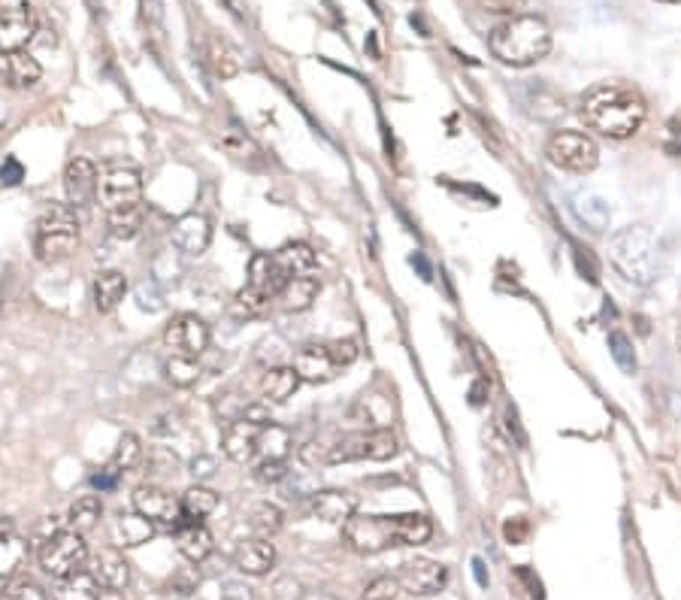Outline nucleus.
I'll return each instance as SVG.
<instances>
[{
    "label": "nucleus",
    "instance_id": "1",
    "mask_svg": "<svg viewBox=\"0 0 681 600\" xmlns=\"http://www.w3.org/2000/svg\"><path fill=\"white\" fill-rule=\"evenodd\" d=\"M579 113L591 131L612 140H627L645 125L648 107H645V97L633 85L603 82L582 97Z\"/></svg>",
    "mask_w": 681,
    "mask_h": 600
},
{
    "label": "nucleus",
    "instance_id": "2",
    "mask_svg": "<svg viewBox=\"0 0 681 600\" xmlns=\"http://www.w3.org/2000/svg\"><path fill=\"white\" fill-rule=\"evenodd\" d=\"M343 534L349 546L361 555H376L394 546H421L430 540L433 525L421 513H403V516H352L343 525Z\"/></svg>",
    "mask_w": 681,
    "mask_h": 600
},
{
    "label": "nucleus",
    "instance_id": "3",
    "mask_svg": "<svg viewBox=\"0 0 681 600\" xmlns=\"http://www.w3.org/2000/svg\"><path fill=\"white\" fill-rule=\"evenodd\" d=\"M491 55L509 67H530L551 52V31L536 16H509L488 34Z\"/></svg>",
    "mask_w": 681,
    "mask_h": 600
},
{
    "label": "nucleus",
    "instance_id": "4",
    "mask_svg": "<svg viewBox=\"0 0 681 600\" xmlns=\"http://www.w3.org/2000/svg\"><path fill=\"white\" fill-rule=\"evenodd\" d=\"M612 267L633 285H651L657 276V237L648 225H627L609 240Z\"/></svg>",
    "mask_w": 681,
    "mask_h": 600
},
{
    "label": "nucleus",
    "instance_id": "5",
    "mask_svg": "<svg viewBox=\"0 0 681 600\" xmlns=\"http://www.w3.org/2000/svg\"><path fill=\"white\" fill-rule=\"evenodd\" d=\"M76 249H79L76 210L70 204L67 207L52 204L49 210H43V216L37 219V228H34V252H37V261H43V264H61Z\"/></svg>",
    "mask_w": 681,
    "mask_h": 600
},
{
    "label": "nucleus",
    "instance_id": "6",
    "mask_svg": "<svg viewBox=\"0 0 681 600\" xmlns=\"http://www.w3.org/2000/svg\"><path fill=\"white\" fill-rule=\"evenodd\" d=\"M545 155L554 167L566 170V173H591L600 161V149L594 143L591 134L585 131H557L551 134L548 146H545Z\"/></svg>",
    "mask_w": 681,
    "mask_h": 600
},
{
    "label": "nucleus",
    "instance_id": "7",
    "mask_svg": "<svg viewBox=\"0 0 681 600\" xmlns=\"http://www.w3.org/2000/svg\"><path fill=\"white\" fill-rule=\"evenodd\" d=\"M85 561H88V546L79 531H58L40 543V567L55 579L79 573Z\"/></svg>",
    "mask_w": 681,
    "mask_h": 600
},
{
    "label": "nucleus",
    "instance_id": "8",
    "mask_svg": "<svg viewBox=\"0 0 681 600\" xmlns=\"http://www.w3.org/2000/svg\"><path fill=\"white\" fill-rule=\"evenodd\" d=\"M97 200L106 213H119L143 204V179L131 167H112L100 176Z\"/></svg>",
    "mask_w": 681,
    "mask_h": 600
},
{
    "label": "nucleus",
    "instance_id": "9",
    "mask_svg": "<svg viewBox=\"0 0 681 600\" xmlns=\"http://www.w3.org/2000/svg\"><path fill=\"white\" fill-rule=\"evenodd\" d=\"M131 504H134V510H137L140 516H146V519H152L155 525L170 528V531H176V525L185 519L179 500H176L167 488L152 485V482H149V485H140V488L131 494Z\"/></svg>",
    "mask_w": 681,
    "mask_h": 600
},
{
    "label": "nucleus",
    "instance_id": "10",
    "mask_svg": "<svg viewBox=\"0 0 681 600\" xmlns=\"http://www.w3.org/2000/svg\"><path fill=\"white\" fill-rule=\"evenodd\" d=\"M209 325L191 313H182L176 319H170V325L164 328V343L173 349V355H191L200 358L209 349Z\"/></svg>",
    "mask_w": 681,
    "mask_h": 600
},
{
    "label": "nucleus",
    "instance_id": "11",
    "mask_svg": "<svg viewBox=\"0 0 681 600\" xmlns=\"http://www.w3.org/2000/svg\"><path fill=\"white\" fill-rule=\"evenodd\" d=\"M37 34V16L31 7H7L0 10V58L13 52H25Z\"/></svg>",
    "mask_w": 681,
    "mask_h": 600
},
{
    "label": "nucleus",
    "instance_id": "12",
    "mask_svg": "<svg viewBox=\"0 0 681 600\" xmlns=\"http://www.w3.org/2000/svg\"><path fill=\"white\" fill-rule=\"evenodd\" d=\"M97 167L88 158H73L64 167V194H67V204L73 210H88L94 200H97Z\"/></svg>",
    "mask_w": 681,
    "mask_h": 600
},
{
    "label": "nucleus",
    "instance_id": "13",
    "mask_svg": "<svg viewBox=\"0 0 681 600\" xmlns=\"http://www.w3.org/2000/svg\"><path fill=\"white\" fill-rule=\"evenodd\" d=\"M397 582L400 588H406L409 594H439L448 582V570L439 564V561H430V558H415V561H406L397 573Z\"/></svg>",
    "mask_w": 681,
    "mask_h": 600
},
{
    "label": "nucleus",
    "instance_id": "14",
    "mask_svg": "<svg viewBox=\"0 0 681 600\" xmlns=\"http://www.w3.org/2000/svg\"><path fill=\"white\" fill-rule=\"evenodd\" d=\"M88 573L97 579L100 588H116L125 591L131 582V564L125 561V555L116 546H103L88 558Z\"/></svg>",
    "mask_w": 681,
    "mask_h": 600
},
{
    "label": "nucleus",
    "instance_id": "15",
    "mask_svg": "<svg viewBox=\"0 0 681 600\" xmlns=\"http://www.w3.org/2000/svg\"><path fill=\"white\" fill-rule=\"evenodd\" d=\"M358 513V497L343 488H324L312 494V516L327 525H346Z\"/></svg>",
    "mask_w": 681,
    "mask_h": 600
},
{
    "label": "nucleus",
    "instance_id": "16",
    "mask_svg": "<svg viewBox=\"0 0 681 600\" xmlns=\"http://www.w3.org/2000/svg\"><path fill=\"white\" fill-rule=\"evenodd\" d=\"M170 243H173L182 255L197 258V255H203V252L209 249V243H212V228H209V222H206L203 216L188 213V216H182V219L173 222V228H170Z\"/></svg>",
    "mask_w": 681,
    "mask_h": 600
},
{
    "label": "nucleus",
    "instance_id": "17",
    "mask_svg": "<svg viewBox=\"0 0 681 600\" xmlns=\"http://www.w3.org/2000/svg\"><path fill=\"white\" fill-rule=\"evenodd\" d=\"M264 425H255L249 419H237L224 428V437H221V449L224 455L231 458L234 464H249L255 455H258V434H261Z\"/></svg>",
    "mask_w": 681,
    "mask_h": 600
},
{
    "label": "nucleus",
    "instance_id": "18",
    "mask_svg": "<svg viewBox=\"0 0 681 600\" xmlns=\"http://www.w3.org/2000/svg\"><path fill=\"white\" fill-rule=\"evenodd\" d=\"M291 367L297 370V376H300L303 382H312V385L330 382V379L339 373V367L333 364L327 346H318V343L303 346V349L294 355V364H291Z\"/></svg>",
    "mask_w": 681,
    "mask_h": 600
},
{
    "label": "nucleus",
    "instance_id": "19",
    "mask_svg": "<svg viewBox=\"0 0 681 600\" xmlns=\"http://www.w3.org/2000/svg\"><path fill=\"white\" fill-rule=\"evenodd\" d=\"M176 549L185 561L191 564H203L212 555V534L203 522L194 519H182L176 525Z\"/></svg>",
    "mask_w": 681,
    "mask_h": 600
},
{
    "label": "nucleus",
    "instance_id": "20",
    "mask_svg": "<svg viewBox=\"0 0 681 600\" xmlns=\"http://www.w3.org/2000/svg\"><path fill=\"white\" fill-rule=\"evenodd\" d=\"M234 564L240 573L246 576H264L273 570L276 564V549L270 540H261V537H252V540H243L234 552Z\"/></svg>",
    "mask_w": 681,
    "mask_h": 600
},
{
    "label": "nucleus",
    "instance_id": "21",
    "mask_svg": "<svg viewBox=\"0 0 681 600\" xmlns=\"http://www.w3.org/2000/svg\"><path fill=\"white\" fill-rule=\"evenodd\" d=\"M285 282H288V276L282 273V267L276 264L273 255H267V252L252 255V261H249V279H246L249 288H255V291H261V294H267V297L276 300Z\"/></svg>",
    "mask_w": 681,
    "mask_h": 600
},
{
    "label": "nucleus",
    "instance_id": "22",
    "mask_svg": "<svg viewBox=\"0 0 681 600\" xmlns=\"http://www.w3.org/2000/svg\"><path fill=\"white\" fill-rule=\"evenodd\" d=\"M128 294V276L122 270H100L91 285V297L97 313H112Z\"/></svg>",
    "mask_w": 681,
    "mask_h": 600
},
{
    "label": "nucleus",
    "instance_id": "23",
    "mask_svg": "<svg viewBox=\"0 0 681 600\" xmlns=\"http://www.w3.org/2000/svg\"><path fill=\"white\" fill-rule=\"evenodd\" d=\"M318 291H321V285H318L315 276H291L282 285V291H279L276 300H279V307L285 313H303V310L312 307V300L318 297Z\"/></svg>",
    "mask_w": 681,
    "mask_h": 600
},
{
    "label": "nucleus",
    "instance_id": "24",
    "mask_svg": "<svg viewBox=\"0 0 681 600\" xmlns=\"http://www.w3.org/2000/svg\"><path fill=\"white\" fill-rule=\"evenodd\" d=\"M0 76H4V82L10 88H31V85L40 82L43 67H40V61L31 52H13V55H7L4 73H0Z\"/></svg>",
    "mask_w": 681,
    "mask_h": 600
},
{
    "label": "nucleus",
    "instance_id": "25",
    "mask_svg": "<svg viewBox=\"0 0 681 600\" xmlns=\"http://www.w3.org/2000/svg\"><path fill=\"white\" fill-rule=\"evenodd\" d=\"M300 382L303 379L297 376L294 367H273L261 379V397L267 400V404H285L288 397H294Z\"/></svg>",
    "mask_w": 681,
    "mask_h": 600
},
{
    "label": "nucleus",
    "instance_id": "26",
    "mask_svg": "<svg viewBox=\"0 0 681 600\" xmlns=\"http://www.w3.org/2000/svg\"><path fill=\"white\" fill-rule=\"evenodd\" d=\"M273 258L288 279L291 276H312V270L318 267V255L306 243H285Z\"/></svg>",
    "mask_w": 681,
    "mask_h": 600
},
{
    "label": "nucleus",
    "instance_id": "27",
    "mask_svg": "<svg viewBox=\"0 0 681 600\" xmlns=\"http://www.w3.org/2000/svg\"><path fill=\"white\" fill-rule=\"evenodd\" d=\"M152 537H155V522L146 519V516H140L137 510L116 519V543H119V546L137 549V546L149 543Z\"/></svg>",
    "mask_w": 681,
    "mask_h": 600
},
{
    "label": "nucleus",
    "instance_id": "28",
    "mask_svg": "<svg viewBox=\"0 0 681 600\" xmlns=\"http://www.w3.org/2000/svg\"><path fill=\"white\" fill-rule=\"evenodd\" d=\"M367 440H370V431L343 434V437L330 440L324 467H333V464H349V461H361V458H367Z\"/></svg>",
    "mask_w": 681,
    "mask_h": 600
},
{
    "label": "nucleus",
    "instance_id": "29",
    "mask_svg": "<svg viewBox=\"0 0 681 600\" xmlns=\"http://www.w3.org/2000/svg\"><path fill=\"white\" fill-rule=\"evenodd\" d=\"M291 449H294V440H291L288 428H282L276 422L261 428V434H258V458L261 461H285Z\"/></svg>",
    "mask_w": 681,
    "mask_h": 600
},
{
    "label": "nucleus",
    "instance_id": "30",
    "mask_svg": "<svg viewBox=\"0 0 681 600\" xmlns=\"http://www.w3.org/2000/svg\"><path fill=\"white\" fill-rule=\"evenodd\" d=\"M206 61H209V67H212V73L218 79H231V76L240 73V52L227 40H221V37H209Z\"/></svg>",
    "mask_w": 681,
    "mask_h": 600
},
{
    "label": "nucleus",
    "instance_id": "31",
    "mask_svg": "<svg viewBox=\"0 0 681 600\" xmlns=\"http://www.w3.org/2000/svg\"><path fill=\"white\" fill-rule=\"evenodd\" d=\"M179 504H182V516L185 519H194V522H203L206 516H212L218 510V494L206 485H191L182 497H179Z\"/></svg>",
    "mask_w": 681,
    "mask_h": 600
},
{
    "label": "nucleus",
    "instance_id": "32",
    "mask_svg": "<svg viewBox=\"0 0 681 600\" xmlns=\"http://www.w3.org/2000/svg\"><path fill=\"white\" fill-rule=\"evenodd\" d=\"M100 594V585L91 573L79 570V573H70L64 579H58L55 585V600H97Z\"/></svg>",
    "mask_w": 681,
    "mask_h": 600
},
{
    "label": "nucleus",
    "instance_id": "33",
    "mask_svg": "<svg viewBox=\"0 0 681 600\" xmlns=\"http://www.w3.org/2000/svg\"><path fill=\"white\" fill-rule=\"evenodd\" d=\"M282 525H285V516L276 504H270V500H261V504H255L249 513V528L261 540H273L282 531Z\"/></svg>",
    "mask_w": 681,
    "mask_h": 600
},
{
    "label": "nucleus",
    "instance_id": "34",
    "mask_svg": "<svg viewBox=\"0 0 681 600\" xmlns=\"http://www.w3.org/2000/svg\"><path fill=\"white\" fill-rule=\"evenodd\" d=\"M573 210L579 216L582 225H588L591 231H606L609 228V207L606 200L597 194H576L573 197Z\"/></svg>",
    "mask_w": 681,
    "mask_h": 600
},
{
    "label": "nucleus",
    "instance_id": "35",
    "mask_svg": "<svg viewBox=\"0 0 681 600\" xmlns=\"http://www.w3.org/2000/svg\"><path fill=\"white\" fill-rule=\"evenodd\" d=\"M103 516V504L97 494H82L73 500L70 507V531H79V534H88Z\"/></svg>",
    "mask_w": 681,
    "mask_h": 600
},
{
    "label": "nucleus",
    "instance_id": "36",
    "mask_svg": "<svg viewBox=\"0 0 681 600\" xmlns=\"http://www.w3.org/2000/svg\"><path fill=\"white\" fill-rule=\"evenodd\" d=\"M28 558V540H22L16 531L0 534V579H10Z\"/></svg>",
    "mask_w": 681,
    "mask_h": 600
},
{
    "label": "nucleus",
    "instance_id": "37",
    "mask_svg": "<svg viewBox=\"0 0 681 600\" xmlns=\"http://www.w3.org/2000/svg\"><path fill=\"white\" fill-rule=\"evenodd\" d=\"M143 222H146L143 204L140 207H131V210H119V213H106L109 234L116 237V240H134L143 231Z\"/></svg>",
    "mask_w": 681,
    "mask_h": 600
},
{
    "label": "nucleus",
    "instance_id": "38",
    "mask_svg": "<svg viewBox=\"0 0 681 600\" xmlns=\"http://www.w3.org/2000/svg\"><path fill=\"white\" fill-rule=\"evenodd\" d=\"M164 376L176 385V388H191L197 385V379L203 376V367L197 358L191 355H170L164 361Z\"/></svg>",
    "mask_w": 681,
    "mask_h": 600
},
{
    "label": "nucleus",
    "instance_id": "39",
    "mask_svg": "<svg viewBox=\"0 0 681 600\" xmlns=\"http://www.w3.org/2000/svg\"><path fill=\"white\" fill-rule=\"evenodd\" d=\"M270 307H273V297H267V294H261V291H255V288H240L237 291V297H234V313L237 316H243V319H258V316H267L270 313Z\"/></svg>",
    "mask_w": 681,
    "mask_h": 600
},
{
    "label": "nucleus",
    "instance_id": "40",
    "mask_svg": "<svg viewBox=\"0 0 681 600\" xmlns=\"http://www.w3.org/2000/svg\"><path fill=\"white\" fill-rule=\"evenodd\" d=\"M400 452V440L391 428H373L367 440V458L370 461H391Z\"/></svg>",
    "mask_w": 681,
    "mask_h": 600
},
{
    "label": "nucleus",
    "instance_id": "41",
    "mask_svg": "<svg viewBox=\"0 0 681 600\" xmlns=\"http://www.w3.org/2000/svg\"><path fill=\"white\" fill-rule=\"evenodd\" d=\"M140 461H143V443H140V437L137 434H125L119 440V446H116V455H112V467H119L122 473H128V470L140 467Z\"/></svg>",
    "mask_w": 681,
    "mask_h": 600
},
{
    "label": "nucleus",
    "instance_id": "42",
    "mask_svg": "<svg viewBox=\"0 0 681 600\" xmlns=\"http://www.w3.org/2000/svg\"><path fill=\"white\" fill-rule=\"evenodd\" d=\"M609 352H612L615 364H618L624 373H633V370H636V355H633V343H630L627 334L612 331V334H609Z\"/></svg>",
    "mask_w": 681,
    "mask_h": 600
},
{
    "label": "nucleus",
    "instance_id": "43",
    "mask_svg": "<svg viewBox=\"0 0 681 600\" xmlns=\"http://www.w3.org/2000/svg\"><path fill=\"white\" fill-rule=\"evenodd\" d=\"M0 600H46V591L31 579H16L0 591Z\"/></svg>",
    "mask_w": 681,
    "mask_h": 600
},
{
    "label": "nucleus",
    "instance_id": "44",
    "mask_svg": "<svg viewBox=\"0 0 681 600\" xmlns=\"http://www.w3.org/2000/svg\"><path fill=\"white\" fill-rule=\"evenodd\" d=\"M400 597V582L397 576H379L367 585L364 600H397Z\"/></svg>",
    "mask_w": 681,
    "mask_h": 600
},
{
    "label": "nucleus",
    "instance_id": "45",
    "mask_svg": "<svg viewBox=\"0 0 681 600\" xmlns=\"http://www.w3.org/2000/svg\"><path fill=\"white\" fill-rule=\"evenodd\" d=\"M327 352H330V358H333V364L343 370V367H349V364H355L358 361V343L355 340H333V343H327Z\"/></svg>",
    "mask_w": 681,
    "mask_h": 600
},
{
    "label": "nucleus",
    "instance_id": "46",
    "mask_svg": "<svg viewBox=\"0 0 681 600\" xmlns=\"http://www.w3.org/2000/svg\"><path fill=\"white\" fill-rule=\"evenodd\" d=\"M476 4L485 13H494V16H521L527 0H476Z\"/></svg>",
    "mask_w": 681,
    "mask_h": 600
},
{
    "label": "nucleus",
    "instance_id": "47",
    "mask_svg": "<svg viewBox=\"0 0 681 600\" xmlns=\"http://www.w3.org/2000/svg\"><path fill=\"white\" fill-rule=\"evenodd\" d=\"M288 473H291V470H288V461H258V467H255V476H258L261 482H270V485L282 482Z\"/></svg>",
    "mask_w": 681,
    "mask_h": 600
},
{
    "label": "nucleus",
    "instance_id": "48",
    "mask_svg": "<svg viewBox=\"0 0 681 600\" xmlns=\"http://www.w3.org/2000/svg\"><path fill=\"white\" fill-rule=\"evenodd\" d=\"M119 476H122V470L109 464V467H103L100 473L91 476V485L100 488V491H109V488H116V485H119Z\"/></svg>",
    "mask_w": 681,
    "mask_h": 600
},
{
    "label": "nucleus",
    "instance_id": "49",
    "mask_svg": "<svg viewBox=\"0 0 681 600\" xmlns=\"http://www.w3.org/2000/svg\"><path fill=\"white\" fill-rule=\"evenodd\" d=\"M22 179H25V167L16 158H7L4 164H0V182L4 185H19Z\"/></svg>",
    "mask_w": 681,
    "mask_h": 600
},
{
    "label": "nucleus",
    "instance_id": "50",
    "mask_svg": "<svg viewBox=\"0 0 681 600\" xmlns=\"http://www.w3.org/2000/svg\"><path fill=\"white\" fill-rule=\"evenodd\" d=\"M527 531H530V528H527V522H524V519H512V522H506V525H503V537H506L509 543H515V546L527 540Z\"/></svg>",
    "mask_w": 681,
    "mask_h": 600
},
{
    "label": "nucleus",
    "instance_id": "51",
    "mask_svg": "<svg viewBox=\"0 0 681 600\" xmlns=\"http://www.w3.org/2000/svg\"><path fill=\"white\" fill-rule=\"evenodd\" d=\"M215 473V458L212 455H197L194 461H191V476L194 479H206V476H212Z\"/></svg>",
    "mask_w": 681,
    "mask_h": 600
},
{
    "label": "nucleus",
    "instance_id": "52",
    "mask_svg": "<svg viewBox=\"0 0 681 600\" xmlns=\"http://www.w3.org/2000/svg\"><path fill=\"white\" fill-rule=\"evenodd\" d=\"M221 600H252V588H246L240 582H227L221 591Z\"/></svg>",
    "mask_w": 681,
    "mask_h": 600
},
{
    "label": "nucleus",
    "instance_id": "53",
    "mask_svg": "<svg viewBox=\"0 0 681 600\" xmlns=\"http://www.w3.org/2000/svg\"><path fill=\"white\" fill-rule=\"evenodd\" d=\"M488 391H491V385H488V379H479L473 388H470V404L473 407H482L485 400H488Z\"/></svg>",
    "mask_w": 681,
    "mask_h": 600
},
{
    "label": "nucleus",
    "instance_id": "54",
    "mask_svg": "<svg viewBox=\"0 0 681 600\" xmlns=\"http://www.w3.org/2000/svg\"><path fill=\"white\" fill-rule=\"evenodd\" d=\"M518 576L530 585V597H533V600H545V594H542V582H539V579H533V573H530L527 567H521V570H518Z\"/></svg>",
    "mask_w": 681,
    "mask_h": 600
},
{
    "label": "nucleus",
    "instance_id": "55",
    "mask_svg": "<svg viewBox=\"0 0 681 600\" xmlns=\"http://www.w3.org/2000/svg\"><path fill=\"white\" fill-rule=\"evenodd\" d=\"M473 576H476V582H479V588H488V570H485V561L482 558H473Z\"/></svg>",
    "mask_w": 681,
    "mask_h": 600
},
{
    "label": "nucleus",
    "instance_id": "56",
    "mask_svg": "<svg viewBox=\"0 0 681 600\" xmlns=\"http://www.w3.org/2000/svg\"><path fill=\"white\" fill-rule=\"evenodd\" d=\"M97 600H125V594L116 591V588H103V591L97 594Z\"/></svg>",
    "mask_w": 681,
    "mask_h": 600
},
{
    "label": "nucleus",
    "instance_id": "57",
    "mask_svg": "<svg viewBox=\"0 0 681 600\" xmlns=\"http://www.w3.org/2000/svg\"><path fill=\"white\" fill-rule=\"evenodd\" d=\"M218 4H224V7L231 10L234 16H240V10H237V4H234V0H218Z\"/></svg>",
    "mask_w": 681,
    "mask_h": 600
},
{
    "label": "nucleus",
    "instance_id": "58",
    "mask_svg": "<svg viewBox=\"0 0 681 600\" xmlns=\"http://www.w3.org/2000/svg\"><path fill=\"white\" fill-rule=\"evenodd\" d=\"M0 316H4V297H0Z\"/></svg>",
    "mask_w": 681,
    "mask_h": 600
},
{
    "label": "nucleus",
    "instance_id": "59",
    "mask_svg": "<svg viewBox=\"0 0 681 600\" xmlns=\"http://www.w3.org/2000/svg\"><path fill=\"white\" fill-rule=\"evenodd\" d=\"M663 4H681V0H663Z\"/></svg>",
    "mask_w": 681,
    "mask_h": 600
}]
</instances>
